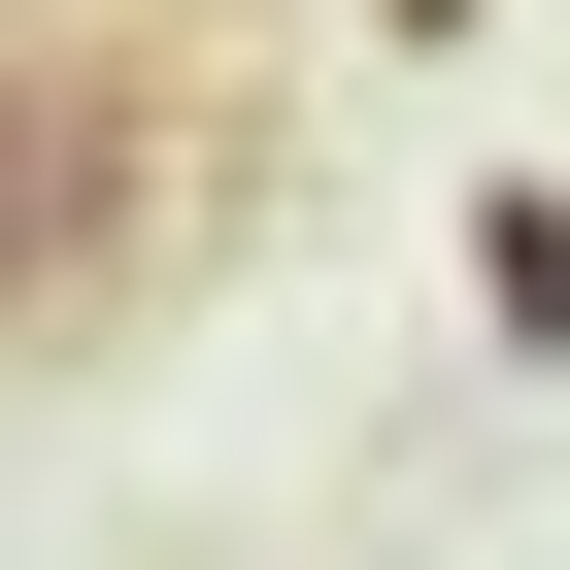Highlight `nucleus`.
<instances>
[{"instance_id":"nucleus-2","label":"nucleus","mask_w":570,"mask_h":570,"mask_svg":"<svg viewBox=\"0 0 570 570\" xmlns=\"http://www.w3.org/2000/svg\"><path fill=\"white\" fill-rule=\"evenodd\" d=\"M370 35H470V0H370Z\"/></svg>"},{"instance_id":"nucleus-1","label":"nucleus","mask_w":570,"mask_h":570,"mask_svg":"<svg viewBox=\"0 0 570 570\" xmlns=\"http://www.w3.org/2000/svg\"><path fill=\"white\" fill-rule=\"evenodd\" d=\"M101 235H135V101L101 68H0V303H68Z\"/></svg>"}]
</instances>
